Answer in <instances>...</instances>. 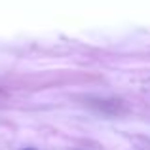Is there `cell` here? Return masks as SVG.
Listing matches in <instances>:
<instances>
[{
	"mask_svg": "<svg viewBox=\"0 0 150 150\" xmlns=\"http://www.w3.org/2000/svg\"><path fill=\"white\" fill-rule=\"evenodd\" d=\"M27 150H29V148H27Z\"/></svg>",
	"mask_w": 150,
	"mask_h": 150,
	"instance_id": "obj_1",
	"label": "cell"
}]
</instances>
